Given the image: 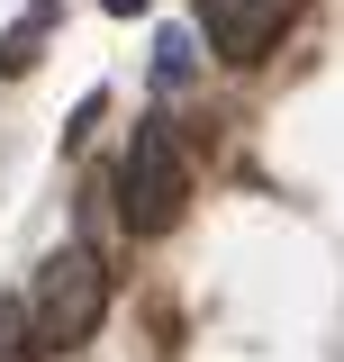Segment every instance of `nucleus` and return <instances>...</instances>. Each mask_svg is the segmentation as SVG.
<instances>
[{
	"instance_id": "1",
	"label": "nucleus",
	"mask_w": 344,
	"mask_h": 362,
	"mask_svg": "<svg viewBox=\"0 0 344 362\" xmlns=\"http://www.w3.org/2000/svg\"><path fill=\"white\" fill-rule=\"evenodd\" d=\"M100 308H109V263L91 245H64L37 263V290H28V326H37L45 354H73L100 335Z\"/></svg>"
},
{
	"instance_id": "2",
	"label": "nucleus",
	"mask_w": 344,
	"mask_h": 362,
	"mask_svg": "<svg viewBox=\"0 0 344 362\" xmlns=\"http://www.w3.org/2000/svg\"><path fill=\"white\" fill-rule=\"evenodd\" d=\"M190 209V163H181V145H172L164 118H145L127 136V173H118V218L127 235H172V218Z\"/></svg>"
},
{
	"instance_id": "3",
	"label": "nucleus",
	"mask_w": 344,
	"mask_h": 362,
	"mask_svg": "<svg viewBox=\"0 0 344 362\" xmlns=\"http://www.w3.org/2000/svg\"><path fill=\"white\" fill-rule=\"evenodd\" d=\"M290 9L299 0H200V37L227 54V64H263L281 28H290Z\"/></svg>"
},
{
	"instance_id": "4",
	"label": "nucleus",
	"mask_w": 344,
	"mask_h": 362,
	"mask_svg": "<svg viewBox=\"0 0 344 362\" xmlns=\"http://www.w3.org/2000/svg\"><path fill=\"white\" fill-rule=\"evenodd\" d=\"M55 18H64L55 0H37L28 18H9V37H0V73H28V64L45 54V37H55Z\"/></svg>"
},
{
	"instance_id": "5",
	"label": "nucleus",
	"mask_w": 344,
	"mask_h": 362,
	"mask_svg": "<svg viewBox=\"0 0 344 362\" xmlns=\"http://www.w3.org/2000/svg\"><path fill=\"white\" fill-rule=\"evenodd\" d=\"M154 82H190V37H164V45H154Z\"/></svg>"
},
{
	"instance_id": "6",
	"label": "nucleus",
	"mask_w": 344,
	"mask_h": 362,
	"mask_svg": "<svg viewBox=\"0 0 344 362\" xmlns=\"http://www.w3.org/2000/svg\"><path fill=\"white\" fill-rule=\"evenodd\" d=\"M100 109H109V100H100V90H91L82 109H73V118H64V145H73V154H82V145H91V127H100Z\"/></svg>"
},
{
	"instance_id": "7",
	"label": "nucleus",
	"mask_w": 344,
	"mask_h": 362,
	"mask_svg": "<svg viewBox=\"0 0 344 362\" xmlns=\"http://www.w3.org/2000/svg\"><path fill=\"white\" fill-rule=\"evenodd\" d=\"M18 344H28V335H18V317L0 308V362H28V354H18Z\"/></svg>"
},
{
	"instance_id": "8",
	"label": "nucleus",
	"mask_w": 344,
	"mask_h": 362,
	"mask_svg": "<svg viewBox=\"0 0 344 362\" xmlns=\"http://www.w3.org/2000/svg\"><path fill=\"white\" fill-rule=\"evenodd\" d=\"M145 9H154V0H109V18H145Z\"/></svg>"
}]
</instances>
